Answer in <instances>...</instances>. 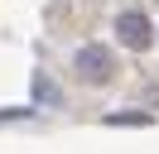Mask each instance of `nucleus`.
<instances>
[{
	"label": "nucleus",
	"mask_w": 159,
	"mask_h": 154,
	"mask_svg": "<svg viewBox=\"0 0 159 154\" xmlns=\"http://www.w3.org/2000/svg\"><path fill=\"white\" fill-rule=\"evenodd\" d=\"M120 29H125V43H135V48H145V43H149V34H145V19H135V15H130Z\"/></svg>",
	"instance_id": "obj_1"
}]
</instances>
